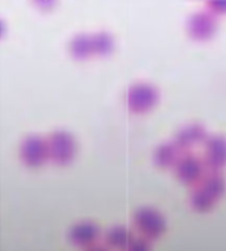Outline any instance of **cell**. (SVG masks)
<instances>
[{"instance_id": "cell-2", "label": "cell", "mask_w": 226, "mask_h": 251, "mask_svg": "<svg viewBox=\"0 0 226 251\" xmlns=\"http://www.w3.org/2000/svg\"><path fill=\"white\" fill-rule=\"evenodd\" d=\"M49 146H46L40 138H29L25 141L21 151V157L28 166H40L49 159Z\"/></svg>"}, {"instance_id": "cell-4", "label": "cell", "mask_w": 226, "mask_h": 251, "mask_svg": "<svg viewBox=\"0 0 226 251\" xmlns=\"http://www.w3.org/2000/svg\"><path fill=\"white\" fill-rule=\"evenodd\" d=\"M50 149H51L50 156L56 163L66 165L69 160H72L74 146H72V141L68 137H57Z\"/></svg>"}, {"instance_id": "cell-9", "label": "cell", "mask_w": 226, "mask_h": 251, "mask_svg": "<svg viewBox=\"0 0 226 251\" xmlns=\"http://www.w3.org/2000/svg\"><path fill=\"white\" fill-rule=\"evenodd\" d=\"M126 251H149V246L144 243V241H134V243H131V246L128 247V250Z\"/></svg>"}, {"instance_id": "cell-7", "label": "cell", "mask_w": 226, "mask_h": 251, "mask_svg": "<svg viewBox=\"0 0 226 251\" xmlns=\"http://www.w3.org/2000/svg\"><path fill=\"white\" fill-rule=\"evenodd\" d=\"M207 160L210 166H222L226 163V144L224 141H219L218 144H212L207 151Z\"/></svg>"}, {"instance_id": "cell-8", "label": "cell", "mask_w": 226, "mask_h": 251, "mask_svg": "<svg viewBox=\"0 0 226 251\" xmlns=\"http://www.w3.org/2000/svg\"><path fill=\"white\" fill-rule=\"evenodd\" d=\"M175 160V151H172L168 146L162 147L157 153H156V162L160 166H168L169 163H172Z\"/></svg>"}, {"instance_id": "cell-10", "label": "cell", "mask_w": 226, "mask_h": 251, "mask_svg": "<svg viewBox=\"0 0 226 251\" xmlns=\"http://www.w3.org/2000/svg\"><path fill=\"white\" fill-rule=\"evenodd\" d=\"M96 251H103V250H96Z\"/></svg>"}, {"instance_id": "cell-1", "label": "cell", "mask_w": 226, "mask_h": 251, "mask_svg": "<svg viewBox=\"0 0 226 251\" xmlns=\"http://www.w3.org/2000/svg\"><path fill=\"white\" fill-rule=\"evenodd\" d=\"M135 225L138 231L147 238H156L165 231V222L162 216L151 209L138 210L135 215Z\"/></svg>"}, {"instance_id": "cell-6", "label": "cell", "mask_w": 226, "mask_h": 251, "mask_svg": "<svg viewBox=\"0 0 226 251\" xmlns=\"http://www.w3.org/2000/svg\"><path fill=\"white\" fill-rule=\"evenodd\" d=\"M107 243L115 249H128L132 240H131V234L124 226H119V228H113L107 234Z\"/></svg>"}, {"instance_id": "cell-5", "label": "cell", "mask_w": 226, "mask_h": 251, "mask_svg": "<svg viewBox=\"0 0 226 251\" xmlns=\"http://www.w3.org/2000/svg\"><path fill=\"white\" fill-rule=\"evenodd\" d=\"M99 235V229L96 225L91 224H81L78 226H75L69 238L74 244L76 246H87L90 243H93Z\"/></svg>"}, {"instance_id": "cell-3", "label": "cell", "mask_w": 226, "mask_h": 251, "mask_svg": "<svg viewBox=\"0 0 226 251\" xmlns=\"http://www.w3.org/2000/svg\"><path fill=\"white\" fill-rule=\"evenodd\" d=\"M201 162L193 156H188L178 163V175L184 182H194L201 176Z\"/></svg>"}]
</instances>
